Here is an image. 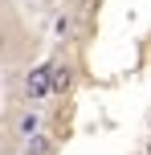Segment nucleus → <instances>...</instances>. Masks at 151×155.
<instances>
[{
	"instance_id": "f257e3e1",
	"label": "nucleus",
	"mask_w": 151,
	"mask_h": 155,
	"mask_svg": "<svg viewBox=\"0 0 151 155\" xmlns=\"http://www.w3.org/2000/svg\"><path fill=\"white\" fill-rule=\"evenodd\" d=\"M25 94L29 98H45L49 94V65H37V70L25 78Z\"/></svg>"
},
{
	"instance_id": "39448f33",
	"label": "nucleus",
	"mask_w": 151,
	"mask_h": 155,
	"mask_svg": "<svg viewBox=\"0 0 151 155\" xmlns=\"http://www.w3.org/2000/svg\"><path fill=\"white\" fill-rule=\"evenodd\" d=\"M4 53H8V29L0 25V57H4Z\"/></svg>"
},
{
	"instance_id": "7ed1b4c3",
	"label": "nucleus",
	"mask_w": 151,
	"mask_h": 155,
	"mask_svg": "<svg viewBox=\"0 0 151 155\" xmlns=\"http://www.w3.org/2000/svg\"><path fill=\"white\" fill-rule=\"evenodd\" d=\"M25 155H53V139H49V135H29Z\"/></svg>"
},
{
	"instance_id": "20e7f679",
	"label": "nucleus",
	"mask_w": 151,
	"mask_h": 155,
	"mask_svg": "<svg viewBox=\"0 0 151 155\" xmlns=\"http://www.w3.org/2000/svg\"><path fill=\"white\" fill-rule=\"evenodd\" d=\"M37 127H41V118L33 114V110H29V114H21V118H16V131H21V135H37Z\"/></svg>"
},
{
	"instance_id": "f03ea898",
	"label": "nucleus",
	"mask_w": 151,
	"mask_h": 155,
	"mask_svg": "<svg viewBox=\"0 0 151 155\" xmlns=\"http://www.w3.org/2000/svg\"><path fill=\"white\" fill-rule=\"evenodd\" d=\"M74 86V70L70 65H49V94H65Z\"/></svg>"
}]
</instances>
